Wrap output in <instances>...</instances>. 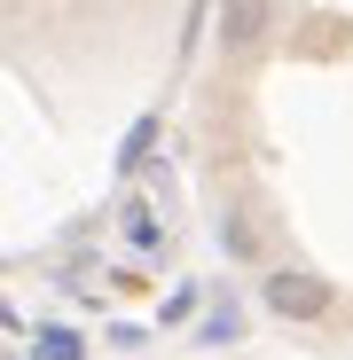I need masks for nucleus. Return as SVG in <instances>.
Returning a JSON list of instances; mask_svg holds the SVG:
<instances>
[{"mask_svg":"<svg viewBox=\"0 0 353 360\" xmlns=\"http://www.w3.org/2000/svg\"><path fill=\"white\" fill-rule=\"evenodd\" d=\"M267 306H275L283 321H322V314H330V282H314V274H299V266H275V274H267Z\"/></svg>","mask_w":353,"mask_h":360,"instance_id":"1","label":"nucleus"},{"mask_svg":"<svg viewBox=\"0 0 353 360\" xmlns=\"http://www.w3.org/2000/svg\"><path fill=\"white\" fill-rule=\"evenodd\" d=\"M235 337H244V321H235V314H228V306H220V314H212V321H204V345H235Z\"/></svg>","mask_w":353,"mask_h":360,"instance_id":"2","label":"nucleus"}]
</instances>
